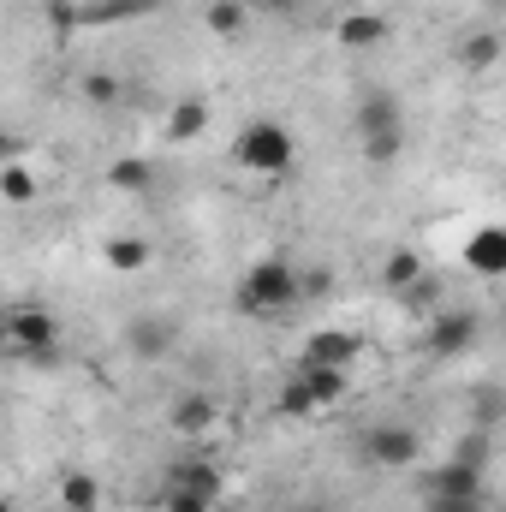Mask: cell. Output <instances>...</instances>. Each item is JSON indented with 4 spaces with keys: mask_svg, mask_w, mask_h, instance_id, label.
Instances as JSON below:
<instances>
[{
    "mask_svg": "<svg viewBox=\"0 0 506 512\" xmlns=\"http://www.w3.org/2000/svg\"><path fill=\"white\" fill-rule=\"evenodd\" d=\"M233 304H239V316H251V322H286V316L304 304V268H298L292 256H262V262H251V268L239 274Z\"/></svg>",
    "mask_w": 506,
    "mask_h": 512,
    "instance_id": "obj_1",
    "label": "cell"
},
{
    "mask_svg": "<svg viewBox=\"0 0 506 512\" xmlns=\"http://www.w3.org/2000/svg\"><path fill=\"white\" fill-rule=\"evenodd\" d=\"M233 161L251 173V179H286L292 167H298V137L286 120H268V114H256L239 126L233 137Z\"/></svg>",
    "mask_w": 506,
    "mask_h": 512,
    "instance_id": "obj_2",
    "label": "cell"
},
{
    "mask_svg": "<svg viewBox=\"0 0 506 512\" xmlns=\"http://www.w3.org/2000/svg\"><path fill=\"white\" fill-rule=\"evenodd\" d=\"M417 495H423V512H489V471L447 453L423 471Z\"/></svg>",
    "mask_w": 506,
    "mask_h": 512,
    "instance_id": "obj_3",
    "label": "cell"
},
{
    "mask_svg": "<svg viewBox=\"0 0 506 512\" xmlns=\"http://www.w3.org/2000/svg\"><path fill=\"white\" fill-rule=\"evenodd\" d=\"M358 143H364V161L370 167H387V161L405 155V108H399V96L370 90L358 102Z\"/></svg>",
    "mask_w": 506,
    "mask_h": 512,
    "instance_id": "obj_4",
    "label": "cell"
},
{
    "mask_svg": "<svg viewBox=\"0 0 506 512\" xmlns=\"http://www.w3.org/2000/svg\"><path fill=\"white\" fill-rule=\"evenodd\" d=\"M477 340H483V316L465 310V304H441V310H429V322H423V352H429L435 364L471 358Z\"/></svg>",
    "mask_w": 506,
    "mask_h": 512,
    "instance_id": "obj_5",
    "label": "cell"
},
{
    "mask_svg": "<svg viewBox=\"0 0 506 512\" xmlns=\"http://www.w3.org/2000/svg\"><path fill=\"white\" fill-rule=\"evenodd\" d=\"M6 352L24 358V364H54V358H60V322H54L48 310L18 304V310L6 316Z\"/></svg>",
    "mask_w": 506,
    "mask_h": 512,
    "instance_id": "obj_6",
    "label": "cell"
},
{
    "mask_svg": "<svg viewBox=\"0 0 506 512\" xmlns=\"http://www.w3.org/2000/svg\"><path fill=\"white\" fill-rule=\"evenodd\" d=\"M364 459L381 471H411L423 459V435L411 423H370L364 429Z\"/></svg>",
    "mask_w": 506,
    "mask_h": 512,
    "instance_id": "obj_7",
    "label": "cell"
},
{
    "mask_svg": "<svg viewBox=\"0 0 506 512\" xmlns=\"http://www.w3.org/2000/svg\"><path fill=\"white\" fill-rule=\"evenodd\" d=\"M358 358H364V334L352 328H316L298 346V370H352Z\"/></svg>",
    "mask_w": 506,
    "mask_h": 512,
    "instance_id": "obj_8",
    "label": "cell"
},
{
    "mask_svg": "<svg viewBox=\"0 0 506 512\" xmlns=\"http://www.w3.org/2000/svg\"><path fill=\"white\" fill-rule=\"evenodd\" d=\"M459 262H465L477 280H506V227H501V221L477 227V233L459 245Z\"/></svg>",
    "mask_w": 506,
    "mask_h": 512,
    "instance_id": "obj_9",
    "label": "cell"
},
{
    "mask_svg": "<svg viewBox=\"0 0 506 512\" xmlns=\"http://www.w3.org/2000/svg\"><path fill=\"white\" fill-rule=\"evenodd\" d=\"M387 36H393V18H387V12H370V6H358V12H346V18H334V42H340L346 54L387 48Z\"/></svg>",
    "mask_w": 506,
    "mask_h": 512,
    "instance_id": "obj_10",
    "label": "cell"
},
{
    "mask_svg": "<svg viewBox=\"0 0 506 512\" xmlns=\"http://www.w3.org/2000/svg\"><path fill=\"white\" fill-rule=\"evenodd\" d=\"M167 489H191V495H203V501H215V507H221V495H227V477H221V465H215V459H203V453H185V459L167 471Z\"/></svg>",
    "mask_w": 506,
    "mask_h": 512,
    "instance_id": "obj_11",
    "label": "cell"
},
{
    "mask_svg": "<svg viewBox=\"0 0 506 512\" xmlns=\"http://www.w3.org/2000/svg\"><path fill=\"white\" fill-rule=\"evenodd\" d=\"M215 417H221V411H215V399H209V393H179V399H173V411H167L173 435H179V441H191V447L215 429Z\"/></svg>",
    "mask_w": 506,
    "mask_h": 512,
    "instance_id": "obj_12",
    "label": "cell"
},
{
    "mask_svg": "<svg viewBox=\"0 0 506 512\" xmlns=\"http://www.w3.org/2000/svg\"><path fill=\"white\" fill-rule=\"evenodd\" d=\"M506 54V36L495 24H477V30H465V42H459V66H471V72H495Z\"/></svg>",
    "mask_w": 506,
    "mask_h": 512,
    "instance_id": "obj_13",
    "label": "cell"
},
{
    "mask_svg": "<svg viewBox=\"0 0 506 512\" xmlns=\"http://www.w3.org/2000/svg\"><path fill=\"white\" fill-rule=\"evenodd\" d=\"M429 274V262H423V251H411V245H393V251L381 256V286L399 298V292H411L417 280Z\"/></svg>",
    "mask_w": 506,
    "mask_h": 512,
    "instance_id": "obj_14",
    "label": "cell"
},
{
    "mask_svg": "<svg viewBox=\"0 0 506 512\" xmlns=\"http://www.w3.org/2000/svg\"><path fill=\"white\" fill-rule=\"evenodd\" d=\"M251 6H245V0H209V6H203V30H209V36H221V42H239V36H245V30H251Z\"/></svg>",
    "mask_w": 506,
    "mask_h": 512,
    "instance_id": "obj_15",
    "label": "cell"
},
{
    "mask_svg": "<svg viewBox=\"0 0 506 512\" xmlns=\"http://www.w3.org/2000/svg\"><path fill=\"white\" fill-rule=\"evenodd\" d=\"M102 262H108L114 274H143V268L155 262V245H149L143 233H120V239L102 245Z\"/></svg>",
    "mask_w": 506,
    "mask_h": 512,
    "instance_id": "obj_16",
    "label": "cell"
},
{
    "mask_svg": "<svg viewBox=\"0 0 506 512\" xmlns=\"http://www.w3.org/2000/svg\"><path fill=\"white\" fill-rule=\"evenodd\" d=\"M60 507L66 512H102V483H96V471H66V477H60Z\"/></svg>",
    "mask_w": 506,
    "mask_h": 512,
    "instance_id": "obj_17",
    "label": "cell"
},
{
    "mask_svg": "<svg viewBox=\"0 0 506 512\" xmlns=\"http://www.w3.org/2000/svg\"><path fill=\"white\" fill-rule=\"evenodd\" d=\"M108 185L126 191V197H149V191H155V167H149L143 155H120V161L108 167Z\"/></svg>",
    "mask_w": 506,
    "mask_h": 512,
    "instance_id": "obj_18",
    "label": "cell"
},
{
    "mask_svg": "<svg viewBox=\"0 0 506 512\" xmlns=\"http://www.w3.org/2000/svg\"><path fill=\"white\" fill-rule=\"evenodd\" d=\"M304 387H310V399L328 411V405H340L346 393H352V370H298Z\"/></svg>",
    "mask_w": 506,
    "mask_h": 512,
    "instance_id": "obj_19",
    "label": "cell"
},
{
    "mask_svg": "<svg viewBox=\"0 0 506 512\" xmlns=\"http://www.w3.org/2000/svg\"><path fill=\"white\" fill-rule=\"evenodd\" d=\"M161 0H90L84 6V24H131L143 12H155Z\"/></svg>",
    "mask_w": 506,
    "mask_h": 512,
    "instance_id": "obj_20",
    "label": "cell"
},
{
    "mask_svg": "<svg viewBox=\"0 0 506 512\" xmlns=\"http://www.w3.org/2000/svg\"><path fill=\"white\" fill-rule=\"evenodd\" d=\"M131 346H137V358H167L173 352V322H137L131 328Z\"/></svg>",
    "mask_w": 506,
    "mask_h": 512,
    "instance_id": "obj_21",
    "label": "cell"
},
{
    "mask_svg": "<svg viewBox=\"0 0 506 512\" xmlns=\"http://www.w3.org/2000/svg\"><path fill=\"white\" fill-rule=\"evenodd\" d=\"M203 126H209V108H203V102H173V114H167V137H173V143L203 137Z\"/></svg>",
    "mask_w": 506,
    "mask_h": 512,
    "instance_id": "obj_22",
    "label": "cell"
},
{
    "mask_svg": "<svg viewBox=\"0 0 506 512\" xmlns=\"http://www.w3.org/2000/svg\"><path fill=\"white\" fill-rule=\"evenodd\" d=\"M274 411H280V417H316L322 405L310 399V387H304V376H292V382H280V393H274Z\"/></svg>",
    "mask_w": 506,
    "mask_h": 512,
    "instance_id": "obj_23",
    "label": "cell"
},
{
    "mask_svg": "<svg viewBox=\"0 0 506 512\" xmlns=\"http://www.w3.org/2000/svg\"><path fill=\"white\" fill-rule=\"evenodd\" d=\"M0 197H6L12 209H24V203L36 197V179H30L24 161H6V167H0Z\"/></svg>",
    "mask_w": 506,
    "mask_h": 512,
    "instance_id": "obj_24",
    "label": "cell"
},
{
    "mask_svg": "<svg viewBox=\"0 0 506 512\" xmlns=\"http://www.w3.org/2000/svg\"><path fill=\"white\" fill-rule=\"evenodd\" d=\"M453 459H465V465H477V471H489V435H483V429H471V435H459V441H453Z\"/></svg>",
    "mask_w": 506,
    "mask_h": 512,
    "instance_id": "obj_25",
    "label": "cell"
},
{
    "mask_svg": "<svg viewBox=\"0 0 506 512\" xmlns=\"http://www.w3.org/2000/svg\"><path fill=\"white\" fill-rule=\"evenodd\" d=\"M161 512H215V501H203L191 489H161Z\"/></svg>",
    "mask_w": 506,
    "mask_h": 512,
    "instance_id": "obj_26",
    "label": "cell"
},
{
    "mask_svg": "<svg viewBox=\"0 0 506 512\" xmlns=\"http://www.w3.org/2000/svg\"><path fill=\"white\" fill-rule=\"evenodd\" d=\"M84 96H90L96 108H108V102H120V84H114L108 72H90V78H84Z\"/></svg>",
    "mask_w": 506,
    "mask_h": 512,
    "instance_id": "obj_27",
    "label": "cell"
},
{
    "mask_svg": "<svg viewBox=\"0 0 506 512\" xmlns=\"http://www.w3.org/2000/svg\"><path fill=\"white\" fill-rule=\"evenodd\" d=\"M399 298H405V304H411V310H429V304H435V298H441V280H435V274H423V280H417V286H411V292H399Z\"/></svg>",
    "mask_w": 506,
    "mask_h": 512,
    "instance_id": "obj_28",
    "label": "cell"
},
{
    "mask_svg": "<svg viewBox=\"0 0 506 512\" xmlns=\"http://www.w3.org/2000/svg\"><path fill=\"white\" fill-rule=\"evenodd\" d=\"M328 286H334V274H328V268H310V274H304V304H310V298H322Z\"/></svg>",
    "mask_w": 506,
    "mask_h": 512,
    "instance_id": "obj_29",
    "label": "cell"
},
{
    "mask_svg": "<svg viewBox=\"0 0 506 512\" xmlns=\"http://www.w3.org/2000/svg\"><path fill=\"white\" fill-rule=\"evenodd\" d=\"M245 6H251V12H298L304 0H245Z\"/></svg>",
    "mask_w": 506,
    "mask_h": 512,
    "instance_id": "obj_30",
    "label": "cell"
},
{
    "mask_svg": "<svg viewBox=\"0 0 506 512\" xmlns=\"http://www.w3.org/2000/svg\"><path fill=\"white\" fill-rule=\"evenodd\" d=\"M292 512H334V507H328V501H298Z\"/></svg>",
    "mask_w": 506,
    "mask_h": 512,
    "instance_id": "obj_31",
    "label": "cell"
},
{
    "mask_svg": "<svg viewBox=\"0 0 506 512\" xmlns=\"http://www.w3.org/2000/svg\"><path fill=\"white\" fill-rule=\"evenodd\" d=\"M489 12H506V0H489Z\"/></svg>",
    "mask_w": 506,
    "mask_h": 512,
    "instance_id": "obj_32",
    "label": "cell"
},
{
    "mask_svg": "<svg viewBox=\"0 0 506 512\" xmlns=\"http://www.w3.org/2000/svg\"><path fill=\"white\" fill-rule=\"evenodd\" d=\"M501 334H506V316H501Z\"/></svg>",
    "mask_w": 506,
    "mask_h": 512,
    "instance_id": "obj_33",
    "label": "cell"
},
{
    "mask_svg": "<svg viewBox=\"0 0 506 512\" xmlns=\"http://www.w3.org/2000/svg\"><path fill=\"white\" fill-rule=\"evenodd\" d=\"M60 512H66V507H60Z\"/></svg>",
    "mask_w": 506,
    "mask_h": 512,
    "instance_id": "obj_34",
    "label": "cell"
}]
</instances>
